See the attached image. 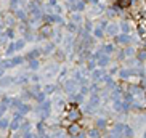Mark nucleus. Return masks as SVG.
I'll return each instance as SVG.
<instances>
[{"mask_svg":"<svg viewBox=\"0 0 146 138\" xmlns=\"http://www.w3.org/2000/svg\"><path fill=\"white\" fill-rule=\"evenodd\" d=\"M117 5L122 7V8H127V7L132 5V0H117Z\"/></svg>","mask_w":146,"mask_h":138,"instance_id":"nucleus-1","label":"nucleus"}]
</instances>
